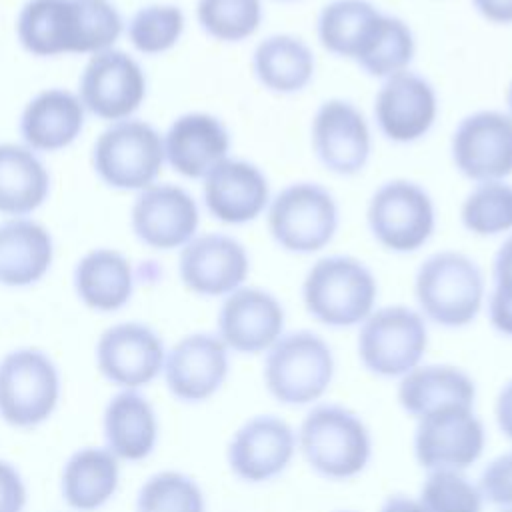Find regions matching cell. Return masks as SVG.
Wrapping results in <instances>:
<instances>
[{"mask_svg":"<svg viewBox=\"0 0 512 512\" xmlns=\"http://www.w3.org/2000/svg\"><path fill=\"white\" fill-rule=\"evenodd\" d=\"M376 298L374 272L348 254H330L316 260L302 282L306 312L332 328L362 324L374 312Z\"/></svg>","mask_w":512,"mask_h":512,"instance_id":"obj_2","label":"cell"},{"mask_svg":"<svg viewBox=\"0 0 512 512\" xmlns=\"http://www.w3.org/2000/svg\"><path fill=\"white\" fill-rule=\"evenodd\" d=\"M184 32V14L174 4H150L140 8L130 24L128 36L142 54H162L170 50Z\"/></svg>","mask_w":512,"mask_h":512,"instance_id":"obj_37","label":"cell"},{"mask_svg":"<svg viewBox=\"0 0 512 512\" xmlns=\"http://www.w3.org/2000/svg\"><path fill=\"white\" fill-rule=\"evenodd\" d=\"M380 512H426V510L422 508V504L418 500L404 496V494H394V496L386 498Z\"/></svg>","mask_w":512,"mask_h":512,"instance_id":"obj_44","label":"cell"},{"mask_svg":"<svg viewBox=\"0 0 512 512\" xmlns=\"http://www.w3.org/2000/svg\"><path fill=\"white\" fill-rule=\"evenodd\" d=\"M310 140L318 162L336 176H356L370 160L368 122L350 100H324L314 112Z\"/></svg>","mask_w":512,"mask_h":512,"instance_id":"obj_13","label":"cell"},{"mask_svg":"<svg viewBox=\"0 0 512 512\" xmlns=\"http://www.w3.org/2000/svg\"><path fill=\"white\" fill-rule=\"evenodd\" d=\"M506 104H508V116L512 118V82H510L508 92H506Z\"/></svg>","mask_w":512,"mask_h":512,"instance_id":"obj_45","label":"cell"},{"mask_svg":"<svg viewBox=\"0 0 512 512\" xmlns=\"http://www.w3.org/2000/svg\"><path fill=\"white\" fill-rule=\"evenodd\" d=\"M484 292L480 266L456 250L434 252L416 270L414 296L420 314L444 328H462L474 322Z\"/></svg>","mask_w":512,"mask_h":512,"instance_id":"obj_3","label":"cell"},{"mask_svg":"<svg viewBox=\"0 0 512 512\" xmlns=\"http://www.w3.org/2000/svg\"><path fill=\"white\" fill-rule=\"evenodd\" d=\"M50 176L30 148L0 144V212L24 216L48 196Z\"/></svg>","mask_w":512,"mask_h":512,"instance_id":"obj_32","label":"cell"},{"mask_svg":"<svg viewBox=\"0 0 512 512\" xmlns=\"http://www.w3.org/2000/svg\"><path fill=\"white\" fill-rule=\"evenodd\" d=\"M474 10L490 24H512V0H470Z\"/></svg>","mask_w":512,"mask_h":512,"instance_id":"obj_42","label":"cell"},{"mask_svg":"<svg viewBox=\"0 0 512 512\" xmlns=\"http://www.w3.org/2000/svg\"><path fill=\"white\" fill-rule=\"evenodd\" d=\"M164 342L142 322H120L102 332L96 344L100 374L122 390L150 384L164 368Z\"/></svg>","mask_w":512,"mask_h":512,"instance_id":"obj_15","label":"cell"},{"mask_svg":"<svg viewBox=\"0 0 512 512\" xmlns=\"http://www.w3.org/2000/svg\"><path fill=\"white\" fill-rule=\"evenodd\" d=\"M206 502L194 478L176 470L152 474L136 494V512H204Z\"/></svg>","mask_w":512,"mask_h":512,"instance_id":"obj_36","label":"cell"},{"mask_svg":"<svg viewBox=\"0 0 512 512\" xmlns=\"http://www.w3.org/2000/svg\"><path fill=\"white\" fill-rule=\"evenodd\" d=\"M296 442L308 466L330 480L358 476L372 456L366 424L358 414L338 404L312 408L300 424Z\"/></svg>","mask_w":512,"mask_h":512,"instance_id":"obj_4","label":"cell"},{"mask_svg":"<svg viewBox=\"0 0 512 512\" xmlns=\"http://www.w3.org/2000/svg\"><path fill=\"white\" fill-rule=\"evenodd\" d=\"M178 272L184 286L200 296H228L250 272V256L242 242L212 232L192 238L180 252Z\"/></svg>","mask_w":512,"mask_h":512,"instance_id":"obj_18","label":"cell"},{"mask_svg":"<svg viewBox=\"0 0 512 512\" xmlns=\"http://www.w3.org/2000/svg\"><path fill=\"white\" fill-rule=\"evenodd\" d=\"M146 96L140 64L122 50L96 52L80 78V102L102 120H124Z\"/></svg>","mask_w":512,"mask_h":512,"instance_id":"obj_16","label":"cell"},{"mask_svg":"<svg viewBox=\"0 0 512 512\" xmlns=\"http://www.w3.org/2000/svg\"><path fill=\"white\" fill-rule=\"evenodd\" d=\"M16 30L34 56L96 54L118 40L122 18L108 0H28Z\"/></svg>","mask_w":512,"mask_h":512,"instance_id":"obj_1","label":"cell"},{"mask_svg":"<svg viewBox=\"0 0 512 512\" xmlns=\"http://www.w3.org/2000/svg\"><path fill=\"white\" fill-rule=\"evenodd\" d=\"M252 70L262 88L274 94L302 92L314 78L312 48L294 34H270L252 52Z\"/></svg>","mask_w":512,"mask_h":512,"instance_id":"obj_27","label":"cell"},{"mask_svg":"<svg viewBox=\"0 0 512 512\" xmlns=\"http://www.w3.org/2000/svg\"><path fill=\"white\" fill-rule=\"evenodd\" d=\"M106 448L118 458L140 462L158 442V418L154 406L138 390H120L104 408Z\"/></svg>","mask_w":512,"mask_h":512,"instance_id":"obj_24","label":"cell"},{"mask_svg":"<svg viewBox=\"0 0 512 512\" xmlns=\"http://www.w3.org/2000/svg\"><path fill=\"white\" fill-rule=\"evenodd\" d=\"M478 488L484 500L512 508V450L496 456L480 474Z\"/></svg>","mask_w":512,"mask_h":512,"instance_id":"obj_40","label":"cell"},{"mask_svg":"<svg viewBox=\"0 0 512 512\" xmlns=\"http://www.w3.org/2000/svg\"><path fill=\"white\" fill-rule=\"evenodd\" d=\"M120 484L118 458L106 446H84L62 468L60 492L76 512H94L112 500Z\"/></svg>","mask_w":512,"mask_h":512,"instance_id":"obj_26","label":"cell"},{"mask_svg":"<svg viewBox=\"0 0 512 512\" xmlns=\"http://www.w3.org/2000/svg\"><path fill=\"white\" fill-rule=\"evenodd\" d=\"M200 224L196 200L180 186L150 184L132 206V230L156 250L186 246Z\"/></svg>","mask_w":512,"mask_h":512,"instance_id":"obj_21","label":"cell"},{"mask_svg":"<svg viewBox=\"0 0 512 512\" xmlns=\"http://www.w3.org/2000/svg\"><path fill=\"white\" fill-rule=\"evenodd\" d=\"M268 392L282 404L302 406L318 400L334 376V354L310 330L282 334L268 350L262 368Z\"/></svg>","mask_w":512,"mask_h":512,"instance_id":"obj_5","label":"cell"},{"mask_svg":"<svg viewBox=\"0 0 512 512\" xmlns=\"http://www.w3.org/2000/svg\"><path fill=\"white\" fill-rule=\"evenodd\" d=\"M486 432L472 406L448 404L418 418L414 454L426 470H464L484 452Z\"/></svg>","mask_w":512,"mask_h":512,"instance_id":"obj_11","label":"cell"},{"mask_svg":"<svg viewBox=\"0 0 512 512\" xmlns=\"http://www.w3.org/2000/svg\"><path fill=\"white\" fill-rule=\"evenodd\" d=\"M496 422L500 432L512 440V380H508L496 398Z\"/></svg>","mask_w":512,"mask_h":512,"instance_id":"obj_43","label":"cell"},{"mask_svg":"<svg viewBox=\"0 0 512 512\" xmlns=\"http://www.w3.org/2000/svg\"><path fill=\"white\" fill-rule=\"evenodd\" d=\"M438 118V94L428 78L402 70L382 80L374 96V120L382 136L396 144L424 138Z\"/></svg>","mask_w":512,"mask_h":512,"instance_id":"obj_14","label":"cell"},{"mask_svg":"<svg viewBox=\"0 0 512 512\" xmlns=\"http://www.w3.org/2000/svg\"><path fill=\"white\" fill-rule=\"evenodd\" d=\"M462 226L474 236H498L512 230V184L492 180L476 184L460 206Z\"/></svg>","mask_w":512,"mask_h":512,"instance_id":"obj_34","label":"cell"},{"mask_svg":"<svg viewBox=\"0 0 512 512\" xmlns=\"http://www.w3.org/2000/svg\"><path fill=\"white\" fill-rule=\"evenodd\" d=\"M384 12L370 0H332L318 16L316 32L322 48L358 62L370 46Z\"/></svg>","mask_w":512,"mask_h":512,"instance_id":"obj_30","label":"cell"},{"mask_svg":"<svg viewBox=\"0 0 512 512\" xmlns=\"http://www.w3.org/2000/svg\"><path fill=\"white\" fill-rule=\"evenodd\" d=\"M418 502L426 512H482L484 498L460 470H430Z\"/></svg>","mask_w":512,"mask_h":512,"instance_id":"obj_38","label":"cell"},{"mask_svg":"<svg viewBox=\"0 0 512 512\" xmlns=\"http://www.w3.org/2000/svg\"><path fill=\"white\" fill-rule=\"evenodd\" d=\"M284 306L262 288L240 286L228 294L218 310V338L240 354L266 352L284 334Z\"/></svg>","mask_w":512,"mask_h":512,"instance_id":"obj_17","label":"cell"},{"mask_svg":"<svg viewBox=\"0 0 512 512\" xmlns=\"http://www.w3.org/2000/svg\"><path fill=\"white\" fill-rule=\"evenodd\" d=\"M454 168L468 180L492 182L512 174V118L500 110H476L452 132Z\"/></svg>","mask_w":512,"mask_h":512,"instance_id":"obj_12","label":"cell"},{"mask_svg":"<svg viewBox=\"0 0 512 512\" xmlns=\"http://www.w3.org/2000/svg\"><path fill=\"white\" fill-rule=\"evenodd\" d=\"M296 444V434L288 422L260 414L246 420L230 438L228 466L240 480L260 484L286 470Z\"/></svg>","mask_w":512,"mask_h":512,"instance_id":"obj_20","label":"cell"},{"mask_svg":"<svg viewBox=\"0 0 512 512\" xmlns=\"http://www.w3.org/2000/svg\"><path fill=\"white\" fill-rule=\"evenodd\" d=\"M94 168L112 188L144 190L162 170L164 140L142 120H120L94 144Z\"/></svg>","mask_w":512,"mask_h":512,"instance_id":"obj_10","label":"cell"},{"mask_svg":"<svg viewBox=\"0 0 512 512\" xmlns=\"http://www.w3.org/2000/svg\"><path fill=\"white\" fill-rule=\"evenodd\" d=\"M28 500V490L18 468L0 458V512H22Z\"/></svg>","mask_w":512,"mask_h":512,"instance_id":"obj_41","label":"cell"},{"mask_svg":"<svg viewBox=\"0 0 512 512\" xmlns=\"http://www.w3.org/2000/svg\"><path fill=\"white\" fill-rule=\"evenodd\" d=\"M502 512H512V508H504V510H502Z\"/></svg>","mask_w":512,"mask_h":512,"instance_id":"obj_46","label":"cell"},{"mask_svg":"<svg viewBox=\"0 0 512 512\" xmlns=\"http://www.w3.org/2000/svg\"><path fill=\"white\" fill-rule=\"evenodd\" d=\"M356 346L368 372L382 378L404 376L420 364L426 352L424 316L402 304L376 308L360 324Z\"/></svg>","mask_w":512,"mask_h":512,"instance_id":"obj_9","label":"cell"},{"mask_svg":"<svg viewBox=\"0 0 512 512\" xmlns=\"http://www.w3.org/2000/svg\"><path fill=\"white\" fill-rule=\"evenodd\" d=\"M84 126V104L68 90L40 92L22 112L20 132L32 150L54 152L72 144Z\"/></svg>","mask_w":512,"mask_h":512,"instance_id":"obj_25","label":"cell"},{"mask_svg":"<svg viewBox=\"0 0 512 512\" xmlns=\"http://www.w3.org/2000/svg\"><path fill=\"white\" fill-rule=\"evenodd\" d=\"M74 288L80 300L92 310H120L134 290L130 262L116 250H92L74 270Z\"/></svg>","mask_w":512,"mask_h":512,"instance_id":"obj_31","label":"cell"},{"mask_svg":"<svg viewBox=\"0 0 512 512\" xmlns=\"http://www.w3.org/2000/svg\"><path fill=\"white\" fill-rule=\"evenodd\" d=\"M272 240L290 254H314L326 248L340 224L332 192L318 182H292L284 186L266 208Z\"/></svg>","mask_w":512,"mask_h":512,"instance_id":"obj_6","label":"cell"},{"mask_svg":"<svg viewBox=\"0 0 512 512\" xmlns=\"http://www.w3.org/2000/svg\"><path fill=\"white\" fill-rule=\"evenodd\" d=\"M280 2H294V0H280Z\"/></svg>","mask_w":512,"mask_h":512,"instance_id":"obj_47","label":"cell"},{"mask_svg":"<svg viewBox=\"0 0 512 512\" xmlns=\"http://www.w3.org/2000/svg\"><path fill=\"white\" fill-rule=\"evenodd\" d=\"M228 348L208 332L184 336L164 358L166 388L180 402L196 404L214 396L228 376Z\"/></svg>","mask_w":512,"mask_h":512,"instance_id":"obj_19","label":"cell"},{"mask_svg":"<svg viewBox=\"0 0 512 512\" xmlns=\"http://www.w3.org/2000/svg\"><path fill=\"white\" fill-rule=\"evenodd\" d=\"M230 134L220 118L206 112L178 116L164 138V158L186 178H204L228 158Z\"/></svg>","mask_w":512,"mask_h":512,"instance_id":"obj_23","label":"cell"},{"mask_svg":"<svg viewBox=\"0 0 512 512\" xmlns=\"http://www.w3.org/2000/svg\"><path fill=\"white\" fill-rule=\"evenodd\" d=\"M60 372L36 348H18L0 360V418L14 428H36L56 410Z\"/></svg>","mask_w":512,"mask_h":512,"instance_id":"obj_8","label":"cell"},{"mask_svg":"<svg viewBox=\"0 0 512 512\" xmlns=\"http://www.w3.org/2000/svg\"><path fill=\"white\" fill-rule=\"evenodd\" d=\"M204 204L208 212L232 226L260 218L270 204V182L252 162L226 158L204 176Z\"/></svg>","mask_w":512,"mask_h":512,"instance_id":"obj_22","label":"cell"},{"mask_svg":"<svg viewBox=\"0 0 512 512\" xmlns=\"http://www.w3.org/2000/svg\"><path fill=\"white\" fill-rule=\"evenodd\" d=\"M200 28L220 42H242L254 36L262 24V0H198Z\"/></svg>","mask_w":512,"mask_h":512,"instance_id":"obj_35","label":"cell"},{"mask_svg":"<svg viewBox=\"0 0 512 512\" xmlns=\"http://www.w3.org/2000/svg\"><path fill=\"white\" fill-rule=\"evenodd\" d=\"M416 54V38L406 20L394 14L382 16L366 52L358 58V66L372 78H388L408 70Z\"/></svg>","mask_w":512,"mask_h":512,"instance_id":"obj_33","label":"cell"},{"mask_svg":"<svg viewBox=\"0 0 512 512\" xmlns=\"http://www.w3.org/2000/svg\"><path fill=\"white\" fill-rule=\"evenodd\" d=\"M494 286L488 296V320L492 328L512 338V234L500 244L494 266Z\"/></svg>","mask_w":512,"mask_h":512,"instance_id":"obj_39","label":"cell"},{"mask_svg":"<svg viewBox=\"0 0 512 512\" xmlns=\"http://www.w3.org/2000/svg\"><path fill=\"white\" fill-rule=\"evenodd\" d=\"M52 264V238L34 220H8L0 224V284L30 286Z\"/></svg>","mask_w":512,"mask_h":512,"instance_id":"obj_29","label":"cell"},{"mask_svg":"<svg viewBox=\"0 0 512 512\" xmlns=\"http://www.w3.org/2000/svg\"><path fill=\"white\" fill-rule=\"evenodd\" d=\"M474 398V380L450 364L416 366L398 384V402L414 418L448 404L474 406Z\"/></svg>","mask_w":512,"mask_h":512,"instance_id":"obj_28","label":"cell"},{"mask_svg":"<svg viewBox=\"0 0 512 512\" xmlns=\"http://www.w3.org/2000/svg\"><path fill=\"white\" fill-rule=\"evenodd\" d=\"M372 238L394 254L420 250L434 234L436 208L426 188L406 178L380 184L366 208Z\"/></svg>","mask_w":512,"mask_h":512,"instance_id":"obj_7","label":"cell"}]
</instances>
